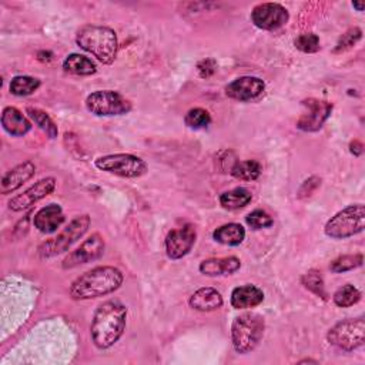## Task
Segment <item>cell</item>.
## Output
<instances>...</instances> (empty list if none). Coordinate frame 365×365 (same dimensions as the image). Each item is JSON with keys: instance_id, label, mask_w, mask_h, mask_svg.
I'll list each match as a JSON object with an SVG mask.
<instances>
[{"instance_id": "obj_1", "label": "cell", "mask_w": 365, "mask_h": 365, "mask_svg": "<svg viewBox=\"0 0 365 365\" xmlns=\"http://www.w3.org/2000/svg\"><path fill=\"white\" fill-rule=\"evenodd\" d=\"M127 322V307L118 301H106L94 311L90 334L98 349L113 346L124 334Z\"/></svg>"}, {"instance_id": "obj_2", "label": "cell", "mask_w": 365, "mask_h": 365, "mask_svg": "<svg viewBox=\"0 0 365 365\" xmlns=\"http://www.w3.org/2000/svg\"><path fill=\"white\" fill-rule=\"evenodd\" d=\"M124 281L123 272L111 265L91 268L77 277L70 285V297L76 301L93 299L117 291Z\"/></svg>"}, {"instance_id": "obj_3", "label": "cell", "mask_w": 365, "mask_h": 365, "mask_svg": "<svg viewBox=\"0 0 365 365\" xmlns=\"http://www.w3.org/2000/svg\"><path fill=\"white\" fill-rule=\"evenodd\" d=\"M76 43L103 64H111L117 57L118 40L111 27L86 24L77 30Z\"/></svg>"}, {"instance_id": "obj_4", "label": "cell", "mask_w": 365, "mask_h": 365, "mask_svg": "<svg viewBox=\"0 0 365 365\" xmlns=\"http://www.w3.org/2000/svg\"><path fill=\"white\" fill-rule=\"evenodd\" d=\"M265 321L259 314L244 312L234 318L231 324V342L237 354L254 351L262 339Z\"/></svg>"}, {"instance_id": "obj_5", "label": "cell", "mask_w": 365, "mask_h": 365, "mask_svg": "<svg viewBox=\"0 0 365 365\" xmlns=\"http://www.w3.org/2000/svg\"><path fill=\"white\" fill-rule=\"evenodd\" d=\"M365 228V207L364 204H351L334 217H331L325 227L324 232L327 237L334 240H344L352 235L362 232Z\"/></svg>"}, {"instance_id": "obj_6", "label": "cell", "mask_w": 365, "mask_h": 365, "mask_svg": "<svg viewBox=\"0 0 365 365\" xmlns=\"http://www.w3.org/2000/svg\"><path fill=\"white\" fill-rule=\"evenodd\" d=\"M327 339L331 345L351 352L365 342V321L359 318H348L336 322L327 334Z\"/></svg>"}, {"instance_id": "obj_7", "label": "cell", "mask_w": 365, "mask_h": 365, "mask_svg": "<svg viewBox=\"0 0 365 365\" xmlns=\"http://www.w3.org/2000/svg\"><path fill=\"white\" fill-rule=\"evenodd\" d=\"M90 222L91 220L88 214L77 215L57 237L50 238L38 248L40 255L43 258H48V257H54L57 254L66 252L77 240H80L87 232Z\"/></svg>"}, {"instance_id": "obj_8", "label": "cell", "mask_w": 365, "mask_h": 365, "mask_svg": "<svg viewBox=\"0 0 365 365\" xmlns=\"http://www.w3.org/2000/svg\"><path fill=\"white\" fill-rule=\"evenodd\" d=\"M94 165L101 171H106L118 177H124V178L141 177L148 170L147 163L143 158L134 154H125V153L98 157L94 161Z\"/></svg>"}, {"instance_id": "obj_9", "label": "cell", "mask_w": 365, "mask_h": 365, "mask_svg": "<svg viewBox=\"0 0 365 365\" xmlns=\"http://www.w3.org/2000/svg\"><path fill=\"white\" fill-rule=\"evenodd\" d=\"M86 108L98 117L123 115L131 111V103L113 90H97L87 96Z\"/></svg>"}, {"instance_id": "obj_10", "label": "cell", "mask_w": 365, "mask_h": 365, "mask_svg": "<svg viewBox=\"0 0 365 365\" xmlns=\"http://www.w3.org/2000/svg\"><path fill=\"white\" fill-rule=\"evenodd\" d=\"M302 106L305 110L297 121V128L307 133L318 131L331 115L334 107L332 103L319 98H307L302 101Z\"/></svg>"}, {"instance_id": "obj_11", "label": "cell", "mask_w": 365, "mask_h": 365, "mask_svg": "<svg viewBox=\"0 0 365 365\" xmlns=\"http://www.w3.org/2000/svg\"><path fill=\"white\" fill-rule=\"evenodd\" d=\"M288 10L278 3H259L251 11V21L261 30H278L287 24Z\"/></svg>"}, {"instance_id": "obj_12", "label": "cell", "mask_w": 365, "mask_h": 365, "mask_svg": "<svg viewBox=\"0 0 365 365\" xmlns=\"http://www.w3.org/2000/svg\"><path fill=\"white\" fill-rule=\"evenodd\" d=\"M104 248H106V242L103 237L100 234H91L87 240H84L80 244V247H77L63 259L61 267L64 269H70L81 264L96 261L104 254Z\"/></svg>"}, {"instance_id": "obj_13", "label": "cell", "mask_w": 365, "mask_h": 365, "mask_svg": "<svg viewBox=\"0 0 365 365\" xmlns=\"http://www.w3.org/2000/svg\"><path fill=\"white\" fill-rule=\"evenodd\" d=\"M197 238L195 227L192 224H184L180 228L168 231L165 237V252L170 259H180L185 257L194 247Z\"/></svg>"}, {"instance_id": "obj_14", "label": "cell", "mask_w": 365, "mask_h": 365, "mask_svg": "<svg viewBox=\"0 0 365 365\" xmlns=\"http://www.w3.org/2000/svg\"><path fill=\"white\" fill-rule=\"evenodd\" d=\"M56 178L54 177H46L38 180L37 182H34L33 185H30L26 191H23L21 194L14 195L10 201H9V208L14 212L19 211H24L27 208H30L31 205H34L37 201L43 200L44 197H47L48 194H51L56 188Z\"/></svg>"}, {"instance_id": "obj_15", "label": "cell", "mask_w": 365, "mask_h": 365, "mask_svg": "<svg viewBox=\"0 0 365 365\" xmlns=\"http://www.w3.org/2000/svg\"><path fill=\"white\" fill-rule=\"evenodd\" d=\"M265 88V83L259 77L254 76H242L232 80L225 87V94L238 101H250L262 94Z\"/></svg>"}, {"instance_id": "obj_16", "label": "cell", "mask_w": 365, "mask_h": 365, "mask_svg": "<svg viewBox=\"0 0 365 365\" xmlns=\"http://www.w3.org/2000/svg\"><path fill=\"white\" fill-rule=\"evenodd\" d=\"M36 174V165L26 160L13 168H10L1 178L0 182V192L1 194H10L20 188L26 181H29Z\"/></svg>"}, {"instance_id": "obj_17", "label": "cell", "mask_w": 365, "mask_h": 365, "mask_svg": "<svg viewBox=\"0 0 365 365\" xmlns=\"http://www.w3.org/2000/svg\"><path fill=\"white\" fill-rule=\"evenodd\" d=\"M63 222L64 212L58 204H48L40 208L33 218L34 227L43 234H51L57 231Z\"/></svg>"}, {"instance_id": "obj_18", "label": "cell", "mask_w": 365, "mask_h": 365, "mask_svg": "<svg viewBox=\"0 0 365 365\" xmlns=\"http://www.w3.org/2000/svg\"><path fill=\"white\" fill-rule=\"evenodd\" d=\"M241 267L240 258L231 255V257H222V258H208L200 262L198 269L202 275L207 277H224L231 275L237 272Z\"/></svg>"}, {"instance_id": "obj_19", "label": "cell", "mask_w": 365, "mask_h": 365, "mask_svg": "<svg viewBox=\"0 0 365 365\" xmlns=\"http://www.w3.org/2000/svg\"><path fill=\"white\" fill-rule=\"evenodd\" d=\"M1 125L13 137H23L31 130L29 118L16 107H4L1 111Z\"/></svg>"}, {"instance_id": "obj_20", "label": "cell", "mask_w": 365, "mask_h": 365, "mask_svg": "<svg viewBox=\"0 0 365 365\" xmlns=\"http://www.w3.org/2000/svg\"><path fill=\"white\" fill-rule=\"evenodd\" d=\"M230 301L235 309H248L259 305L264 301V292L261 288L252 284H245L232 289Z\"/></svg>"}, {"instance_id": "obj_21", "label": "cell", "mask_w": 365, "mask_h": 365, "mask_svg": "<svg viewBox=\"0 0 365 365\" xmlns=\"http://www.w3.org/2000/svg\"><path fill=\"white\" fill-rule=\"evenodd\" d=\"M188 304L192 309L201 311V312H210L215 311L222 307L224 301L221 294L211 287H202L194 291V294L190 297Z\"/></svg>"}, {"instance_id": "obj_22", "label": "cell", "mask_w": 365, "mask_h": 365, "mask_svg": "<svg viewBox=\"0 0 365 365\" xmlns=\"http://www.w3.org/2000/svg\"><path fill=\"white\" fill-rule=\"evenodd\" d=\"M212 238L222 244V245H230V247H237L240 245L244 238H245V228L241 224L237 222H228L212 232Z\"/></svg>"}, {"instance_id": "obj_23", "label": "cell", "mask_w": 365, "mask_h": 365, "mask_svg": "<svg viewBox=\"0 0 365 365\" xmlns=\"http://www.w3.org/2000/svg\"><path fill=\"white\" fill-rule=\"evenodd\" d=\"M63 68L67 73L76 74V76H91L97 71V67L91 58L78 54V53H71L63 60Z\"/></svg>"}, {"instance_id": "obj_24", "label": "cell", "mask_w": 365, "mask_h": 365, "mask_svg": "<svg viewBox=\"0 0 365 365\" xmlns=\"http://www.w3.org/2000/svg\"><path fill=\"white\" fill-rule=\"evenodd\" d=\"M251 200H252L251 191L244 187H235L220 195V204L225 210H240L248 205Z\"/></svg>"}, {"instance_id": "obj_25", "label": "cell", "mask_w": 365, "mask_h": 365, "mask_svg": "<svg viewBox=\"0 0 365 365\" xmlns=\"http://www.w3.org/2000/svg\"><path fill=\"white\" fill-rule=\"evenodd\" d=\"M26 113L31 118V121L40 130H43L47 134L48 138H56L57 137V134H58L57 125H56V123L51 120V117L46 111H43L40 108H36V107H27Z\"/></svg>"}, {"instance_id": "obj_26", "label": "cell", "mask_w": 365, "mask_h": 365, "mask_svg": "<svg viewBox=\"0 0 365 365\" xmlns=\"http://www.w3.org/2000/svg\"><path fill=\"white\" fill-rule=\"evenodd\" d=\"M235 178L244 180V181H254L259 177L261 174V164L255 160H244V161H237L231 167L230 171Z\"/></svg>"}, {"instance_id": "obj_27", "label": "cell", "mask_w": 365, "mask_h": 365, "mask_svg": "<svg viewBox=\"0 0 365 365\" xmlns=\"http://www.w3.org/2000/svg\"><path fill=\"white\" fill-rule=\"evenodd\" d=\"M40 87V80L31 76H16L11 78L9 90L11 94L24 97L33 94Z\"/></svg>"}, {"instance_id": "obj_28", "label": "cell", "mask_w": 365, "mask_h": 365, "mask_svg": "<svg viewBox=\"0 0 365 365\" xmlns=\"http://www.w3.org/2000/svg\"><path fill=\"white\" fill-rule=\"evenodd\" d=\"M332 299L336 307H341V308L352 307L354 304H356L361 299V291L356 287H354L352 284H345L334 292Z\"/></svg>"}, {"instance_id": "obj_29", "label": "cell", "mask_w": 365, "mask_h": 365, "mask_svg": "<svg viewBox=\"0 0 365 365\" xmlns=\"http://www.w3.org/2000/svg\"><path fill=\"white\" fill-rule=\"evenodd\" d=\"M362 262H364L362 254H345V255H339L335 259H332L329 264V269L336 274L346 272V271L361 267Z\"/></svg>"}, {"instance_id": "obj_30", "label": "cell", "mask_w": 365, "mask_h": 365, "mask_svg": "<svg viewBox=\"0 0 365 365\" xmlns=\"http://www.w3.org/2000/svg\"><path fill=\"white\" fill-rule=\"evenodd\" d=\"M184 123L191 130H204L211 124V115L205 108L194 107L184 115Z\"/></svg>"}, {"instance_id": "obj_31", "label": "cell", "mask_w": 365, "mask_h": 365, "mask_svg": "<svg viewBox=\"0 0 365 365\" xmlns=\"http://www.w3.org/2000/svg\"><path fill=\"white\" fill-rule=\"evenodd\" d=\"M301 284H302L307 289H309L311 292H314L315 295H318V297H321V298H324V299L327 298L321 272H318V271H315V269L308 271L307 274H304V275L301 277Z\"/></svg>"}, {"instance_id": "obj_32", "label": "cell", "mask_w": 365, "mask_h": 365, "mask_svg": "<svg viewBox=\"0 0 365 365\" xmlns=\"http://www.w3.org/2000/svg\"><path fill=\"white\" fill-rule=\"evenodd\" d=\"M245 222L252 230H262V228L271 227L274 224V220H272V217L267 211H264V210H254L250 214H247Z\"/></svg>"}, {"instance_id": "obj_33", "label": "cell", "mask_w": 365, "mask_h": 365, "mask_svg": "<svg viewBox=\"0 0 365 365\" xmlns=\"http://www.w3.org/2000/svg\"><path fill=\"white\" fill-rule=\"evenodd\" d=\"M362 37V30L359 27H352L349 30H346L338 40L335 48H334V53H341V51H345L348 48H351L352 46H355Z\"/></svg>"}, {"instance_id": "obj_34", "label": "cell", "mask_w": 365, "mask_h": 365, "mask_svg": "<svg viewBox=\"0 0 365 365\" xmlns=\"http://www.w3.org/2000/svg\"><path fill=\"white\" fill-rule=\"evenodd\" d=\"M295 47L302 51V53H317L321 46H319V37L314 33H302L299 34L295 41Z\"/></svg>"}, {"instance_id": "obj_35", "label": "cell", "mask_w": 365, "mask_h": 365, "mask_svg": "<svg viewBox=\"0 0 365 365\" xmlns=\"http://www.w3.org/2000/svg\"><path fill=\"white\" fill-rule=\"evenodd\" d=\"M319 184H321V178H318V177H311V178L305 180L298 190V198L309 197L319 187Z\"/></svg>"}, {"instance_id": "obj_36", "label": "cell", "mask_w": 365, "mask_h": 365, "mask_svg": "<svg viewBox=\"0 0 365 365\" xmlns=\"http://www.w3.org/2000/svg\"><path fill=\"white\" fill-rule=\"evenodd\" d=\"M215 68H217V63H215V60H212V58H204V60H201V61L198 63V66H197L198 74H200V77H202V78H207V77L212 76V74L215 73Z\"/></svg>"}, {"instance_id": "obj_37", "label": "cell", "mask_w": 365, "mask_h": 365, "mask_svg": "<svg viewBox=\"0 0 365 365\" xmlns=\"http://www.w3.org/2000/svg\"><path fill=\"white\" fill-rule=\"evenodd\" d=\"M349 151L354 154V155H359L362 153V144L358 141V140H354L351 144H349Z\"/></svg>"}, {"instance_id": "obj_38", "label": "cell", "mask_w": 365, "mask_h": 365, "mask_svg": "<svg viewBox=\"0 0 365 365\" xmlns=\"http://www.w3.org/2000/svg\"><path fill=\"white\" fill-rule=\"evenodd\" d=\"M352 6L358 10V11H362L365 9V3L364 1H352Z\"/></svg>"}]
</instances>
